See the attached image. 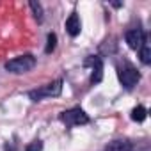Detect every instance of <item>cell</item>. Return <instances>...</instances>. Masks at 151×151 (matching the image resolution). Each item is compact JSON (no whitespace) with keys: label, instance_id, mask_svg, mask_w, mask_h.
I'll return each mask as SVG.
<instances>
[{"label":"cell","instance_id":"cell-1","mask_svg":"<svg viewBox=\"0 0 151 151\" xmlns=\"http://www.w3.org/2000/svg\"><path fill=\"white\" fill-rule=\"evenodd\" d=\"M34 66H36L34 55H20V57H14V59L6 62V69L11 71V73H16V75L30 71Z\"/></svg>","mask_w":151,"mask_h":151},{"label":"cell","instance_id":"cell-2","mask_svg":"<svg viewBox=\"0 0 151 151\" xmlns=\"http://www.w3.org/2000/svg\"><path fill=\"white\" fill-rule=\"evenodd\" d=\"M60 93H62V80H55V82H52V84L41 87V89L30 91V93H29V98H30L32 101H39V100H43V98L59 96Z\"/></svg>","mask_w":151,"mask_h":151},{"label":"cell","instance_id":"cell-3","mask_svg":"<svg viewBox=\"0 0 151 151\" xmlns=\"http://www.w3.org/2000/svg\"><path fill=\"white\" fill-rule=\"evenodd\" d=\"M60 121L66 123V126H77V124H87L89 123V116L78 109V107H75V109H69L66 112L60 114Z\"/></svg>","mask_w":151,"mask_h":151},{"label":"cell","instance_id":"cell-4","mask_svg":"<svg viewBox=\"0 0 151 151\" xmlns=\"http://www.w3.org/2000/svg\"><path fill=\"white\" fill-rule=\"evenodd\" d=\"M117 75H119V80H121V84L126 87V89H132L139 80H140V75H139V71L133 68V66H130V64H124L123 68H119V71H117Z\"/></svg>","mask_w":151,"mask_h":151},{"label":"cell","instance_id":"cell-5","mask_svg":"<svg viewBox=\"0 0 151 151\" xmlns=\"http://www.w3.org/2000/svg\"><path fill=\"white\" fill-rule=\"evenodd\" d=\"M126 43L132 50H140V46L146 43V37H144V32L140 29H132L126 32Z\"/></svg>","mask_w":151,"mask_h":151},{"label":"cell","instance_id":"cell-6","mask_svg":"<svg viewBox=\"0 0 151 151\" xmlns=\"http://www.w3.org/2000/svg\"><path fill=\"white\" fill-rule=\"evenodd\" d=\"M86 66H91V68H93L91 82H93V84H98V82L103 78V64H101V59H100V57H89V59L86 60Z\"/></svg>","mask_w":151,"mask_h":151},{"label":"cell","instance_id":"cell-7","mask_svg":"<svg viewBox=\"0 0 151 151\" xmlns=\"http://www.w3.org/2000/svg\"><path fill=\"white\" fill-rule=\"evenodd\" d=\"M80 29H82V23H80V18L77 13H73L69 14V18L66 20V30L71 37H77L80 34Z\"/></svg>","mask_w":151,"mask_h":151},{"label":"cell","instance_id":"cell-8","mask_svg":"<svg viewBox=\"0 0 151 151\" xmlns=\"http://www.w3.org/2000/svg\"><path fill=\"white\" fill-rule=\"evenodd\" d=\"M132 142L130 140H124V139H121V140H112L107 147H105V151H132Z\"/></svg>","mask_w":151,"mask_h":151},{"label":"cell","instance_id":"cell-9","mask_svg":"<svg viewBox=\"0 0 151 151\" xmlns=\"http://www.w3.org/2000/svg\"><path fill=\"white\" fill-rule=\"evenodd\" d=\"M146 114H147V112H146V109H144L142 105H137V107L132 110V119H133V121H137V123H142V121L146 119Z\"/></svg>","mask_w":151,"mask_h":151},{"label":"cell","instance_id":"cell-10","mask_svg":"<svg viewBox=\"0 0 151 151\" xmlns=\"http://www.w3.org/2000/svg\"><path fill=\"white\" fill-rule=\"evenodd\" d=\"M140 60H142L144 64H149V62H151V48H149L146 43L140 46Z\"/></svg>","mask_w":151,"mask_h":151},{"label":"cell","instance_id":"cell-11","mask_svg":"<svg viewBox=\"0 0 151 151\" xmlns=\"http://www.w3.org/2000/svg\"><path fill=\"white\" fill-rule=\"evenodd\" d=\"M55 45H57V36L52 32V34H48V37H46V48H45V52H46V53H52V52L55 50Z\"/></svg>","mask_w":151,"mask_h":151},{"label":"cell","instance_id":"cell-12","mask_svg":"<svg viewBox=\"0 0 151 151\" xmlns=\"http://www.w3.org/2000/svg\"><path fill=\"white\" fill-rule=\"evenodd\" d=\"M29 6H30V9L34 11V16L41 22V20H43V7H41V4H39V2H36V0H32Z\"/></svg>","mask_w":151,"mask_h":151},{"label":"cell","instance_id":"cell-13","mask_svg":"<svg viewBox=\"0 0 151 151\" xmlns=\"http://www.w3.org/2000/svg\"><path fill=\"white\" fill-rule=\"evenodd\" d=\"M25 151H43V142H41V140H32V142L25 147Z\"/></svg>","mask_w":151,"mask_h":151}]
</instances>
